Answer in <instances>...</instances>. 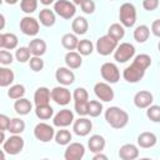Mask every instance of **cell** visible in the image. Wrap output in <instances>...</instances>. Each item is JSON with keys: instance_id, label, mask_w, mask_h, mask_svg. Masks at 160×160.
Wrapping results in <instances>:
<instances>
[{"instance_id": "obj_17", "label": "cell", "mask_w": 160, "mask_h": 160, "mask_svg": "<svg viewBox=\"0 0 160 160\" xmlns=\"http://www.w3.org/2000/svg\"><path fill=\"white\" fill-rule=\"evenodd\" d=\"M55 79L56 81L60 84V85H64V86H68V85H71L74 81H75V74L72 72V70L70 68H58L56 71H55Z\"/></svg>"}, {"instance_id": "obj_39", "label": "cell", "mask_w": 160, "mask_h": 160, "mask_svg": "<svg viewBox=\"0 0 160 160\" xmlns=\"http://www.w3.org/2000/svg\"><path fill=\"white\" fill-rule=\"evenodd\" d=\"M15 58L19 62H26L30 60L31 58V51L29 49V46H20L18 48V50L15 51Z\"/></svg>"}, {"instance_id": "obj_25", "label": "cell", "mask_w": 160, "mask_h": 160, "mask_svg": "<svg viewBox=\"0 0 160 160\" xmlns=\"http://www.w3.org/2000/svg\"><path fill=\"white\" fill-rule=\"evenodd\" d=\"M82 55H80L78 51H69L65 55V64L68 68H70L71 70L74 69H79L82 64Z\"/></svg>"}, {"instance_id": "obj_6", "label": "cell", "mask_w": 160, "mask_h": 160, "mask_svg": "<svg viewBox=\"0 0 160 160\" xmlns=\"http://www.w3.org/2000/svg\"><path fill=\"white\" fill-rule=\"evenodd\" d=\"M135 55V46L130 42H121L118 45L116 50L114 51V59L124 64L129 60H131Z\"/></svg>"}, {"instance_id": "obj_44", "label": "cell", "mask_w": 160, "mask_h": 160, "mask_svg": "<svg viewBox=\"0 0 160 160\" xmlns=\"http://www.w3.org/2000/svg\"><path fill=\"white\" fill-rule=\"evenodd\" d=\"M12 62V54L6 49L0 50V64L1 65H10Z\"/></svg>"}, {"instance_id": "obj_40", "label": "cell", "mask_w": 160, "mask_h": 160, "mask_svg": "<svg viewBox=\"0 0 160 160\" xmlns=\"http://www.w3.org/2000/svg\"><path fill=\"white\" fill-rule=\"evenodd\" d=\"M146 116L152 122H160V105H150L146 109Z\"/></svg>"}, {"instance_id": "obj_33", "label": "cell", "mask_w": 160, "mask_h": 160, "mask_svg": "<svg viewBox=\"0 0 160 160\" xmlns=\"http://www.w3.org/2000/svg\"><path fill=\"white\" fill-rule=\"evenodd\" d=\"M35 115L40 120H49L54 116V109L48 104V105H41L35 108Z\"/></svg>"}, {"instance_id": "obj_19", "label": "cell", "mask_w": 160, "mask_h": 160, "mask_svg": "<svg viewBox=\"0 0 160 160\" xmlns=\"http://www.w3.org/2000/svg\"><path fill=\"white\" fill-rule=\"evenodd\" d=\"M136 141H138V145L140 148H142V149H150V148H152V146L156 145L158 138L151 131H142V132H140L138 135Z\"/></svg>"}, {"instance_id": "obj_30", "label": "cell", "mask_w": 160, "mask_h": 160, "mask_svg": "<svg viewBox=\"0 0 160 160\" xmlns=\"http://www.w3.org/2000/svg\"><path fill=\"white\" fill-rule=\"evenodd\" d=\"M149 36H150V29H149V26H146V25H139V26L135 28V30H134V39L138 42H140V44L145 42L149 39Z\"/></svg>"}, {"instance_id": "obj_48", "label": "cell", "mask_w": 160, "mask_h": 160, "mask_svg": "<svg viewBox=\"0 0 160 160\" xmlns=\"http://www.w3.org/2000/svg\"><path fill=\"white\" fill-rule=\"evenodd\" d=\"M151 32L155 36L160 38V19H156V20L152 21V24H151Z\"/></svg>"}, {"instance_id": "obj_45", "label": "cell", "mask_w": 160, "mask_h": 160, "mask_svg": "<svg viewBox=\"0 0 160 160\" xmlns=\"http://www.w3.org/2000/svg\"><path fill=\"white\" fill-rule=\"evenodd\" d=\"M80 6L85 14H92L95 11V2L92 0H82Z\"/></svg>"}, {"instance_id": "obj_46", "label": "cell", "mask_w": 160, "mask_h": 160, "mask_svg": "<svg viewBox=\"0 0 160 160\" xmlns=\"http://www.w3.org/2000/svg\"><path fill=\"white\" fill-rule=\"evenodd\" d=\"M159 6V0H142V8L148 11H154Z\"/></svg>"}, {"instance_id": "obj_29", "label": "cell", "mask_w": 160, "mask_h": 160, "mask_svg": "<svg viewBox=\"0 0 160 160\" xmlns=\"http://www.w3.org/2000/svg\"><path fill=\"white\" fill-rule=\"evenodd\" d=\"M78 44H79V40H78V36L76 34H71V32H68L65 35H62L61 38V45L69 50V51H72L78 48Z\"/></svg>"}, {"instance_id": "obj_55", "label": "cell", "mask_w": 160, "mask_h": 160, "mask_svg": "<svg viewBox=\"0 0 160 160\" xmlns=\"http://www.w3.org/2000/svg\"><path fill=\"white\" fill-rule=\"evenodd\" d=\"M110 1H114V0H110Z\"/></svg>"}, {"instance_id": "obj_35", "label": "cell", "mask_w": 160, "mask_h": 160, "mask_svg": "<svg viewBox=\"0 0 160 160\" xmlns=\"http://www.w3.org/2000/svg\"><path fill=\"white\" fill-rule=\"evenodd\" d=\"M25 130V121L20 118H12L10 119V124L8 128V131L11 134H21Z\"/></svg>"}, {"instance_id": "obj_47", "label": "cell", "mask_w": 160, "mask_h": 160, "mask_svg": "<svg viewBox=\"0 0 160 160\" xmlns=\"http://www.w3.org/2000/svg\"><path fill=\"white\" fill-rule=\"evenodd\" d=\"M10 124V118H8L5 114L0 115V131H6Z\"/></svg>"}, {"instance_id": "obj_18", "label": "cell", "mask_w": 160, "mask_h": 160, "mask_svg": "<svg viewBox=\"0 0 160 160\" xmlns=\"http://www.w3.org/2000/svg\"><path fill=\"white\" fill-rule=\"evenodd\" d=\"M154 96L148 90H140L134 95V105L139 109H148L150 105H152Z\"/></svg>"}, {"instance_id": "obj_27", "label": "cell", "mask_w": 160, "mask_h": 160, "mask_svg": "<svg viewBox=\"0 0 160 160\" xmlns=\"http://www.w3.org/2000/svg\"><path fill=\"white\" fill-rule=\"evenodd\" d=\"M14 110L19 115H28L32 110V104L25 98H20L14 102Z\"/></svg>"}, {"instance_id": "obj_26", "label": "cell", "mask_w": 160, "mask_h": 160, "mask_svg": "<svg viewBox=\"0 0 160 160\" xmlns=\"http://www.w3.org/2000/svg\"><path fill=\"white\" fill-rule=\"evenodd\" d=\"M71 29L76 35H84L89 29V22L84 16H76L71 22Z\"/></svg>"}, {"instance_id": "obj_41", "label": "cell", "mask_w": 160, "mask_h": 160, "mask_svg": "<svg viewBox=\"0 0 160 160\" xmlns=\"http://www.w3.org/2000/svg\"><path fill=\"white\" fill-rule=\"evenodd\" d=\"M20 9L25 14H31L38 9V0H21Z\"/></svg>"}, {"instance_id": "obj_22", "label": "cell", "mask_w": 160, "mask_h": 160, "mask_svg": "<svg viewBox=\"0 0 160 160\" xmlns=\"http://www.w3.org/2000/svg\"><path fill=\"white\" fill-rule=\"evenodd\" d=\"M18 36L12 32H2L0 34V48L6 50H12L18 48Z\"/></svg>"}, {"instance_id": "obj_36", "label": "cell", "mask_w": 160, "mask_h": 160, "mask_svg": "<svg viewBox=\"0 0 160 160\" xmlns=\"http://www.w3.org/2000/svg\"><path fill=\"white\" fill-rule=\"evenodd\" d=\"M78 52L82 56H88L94 50V45L92 42L89 40V39H82V40H79V44H78V48H76Z\"/></svg>"}, {"instance_id": "obj_52", "label": "cell", "mask_w": 160, "mask_h": 160, "mask_svg": "<svg viewBox=\"0 0 160 160\" xmlns=\"http://www.w3.org/2000/svg\"><path fill=\"white\" fill-rule=\"evenodd\" d=\"M0 18H1V28H0V29H4V25H5V16L1 14Z\"/></svg>"}, {"instance_id": "obj_42", "label": "cell", "mask_w": 160, "mask_h": 160, "mask_svg": "<svg viewBox=\"0 0 160 160\" xmlns=\"http://www.w3.org/2000/svg\"><path fill=\"white\" fill-rule=\"evenodd\" d=\"M132 61H135L138 65H140L142 69H148L150 65H151V58L148 55V54H139V55H136L135 58H134V60Z\"/></svg>"}, {"instance_id": "obj_8", "label": "cell", "mask_w": 160, "mask_h": 160, "mask_svg": "<svg viewBox=\"0 0 160 160\" xmlns=\"http://www.w3.org/2000/svg\"><path fill=\"white\" fill-rule=\"evenodd\" d=\"M145 71H146L145 69H142L140 65H138L135 61H132L129 66H126V68L124 69V71H122V78H124L128 82L134 84V82L140 81V80L144 78Z\"/></svg>"}, {"instance_id": "obj_23", "label": "cell", "mask_w": 160, "mask_h": 160, "mask_svg": "<svg viewBox=\"0 0 160 160\" xmlns=\"http://www.w3.org/2000/svg\"><path fill=\"white\" fill-rule=\"evenodd\" d=\"M105 145H106V141L104 139V136L99 135V134H95V135H91L90 139L88 140V148L91 152L96 154V152H101L104 149H105Z\"/></svg>"}, {"instance_id": "obj_43", "label": "cell", "mask_w": 160, "mask_h": 160, "mask_svg": "<svg viewBox=\"0 0 160 160\" xmlns=\"http://www.w3.org/2000/svg\"><path fill=\"white\" fill-rule=\"evenodd\" d=\"M29 65H30V69L32 71L38 72V71H41L44 69V60L41 59V56H32L29 60Z\"/></svg>"}, {"instance_id": "obj_13", "label": "cell", "mask_w": 160, "mask_h": 160, "mask_svg": "<svg viewBox=\"0 0 160 160\" xmlns=\"http://www.w3.org/2000/svg\"><path fill=\"white\" fill-rule=\"evenodd\" d=\"M85 155V146L81 142H70L64 151L65 160H81Z\"/></svg>"}, {"instance_id": "obj_7", "label": "cell", "mask_w": 160, "mask_h": 160, "mask_svg": "<svg viewBox=\"0 0 160 160\" xmlns=\"http://www.w3.org/2000/svg\"><path fill=\"white\" fill-rule=\"evenodd\" d=\"M54 11L60 18L69 20V19L74 18V15L76 12V8H75V4L71 2V1H68V0H58L54 4Z\"/></svg>"}, {"instance_id": "obj_14", "label": "cell", "mask_w": 160, "mask_h": 160, "mask_svg": "<svg viewBox=\"0 0 160 160\" xmlns=\"http://www.w3.org/2000/svg\"><path fill=\"white\" fill-rule=\"evenodd\" d=\"M39 29H40L39 21L32 16H24L20 20V30H21L22 34H25L28 36L38 35Z\"/></svg>"}, {"instance_id": "obj_53", "label": "cell", "mask_w": 160, "mask_h": 160, "mask_svg": "<svg viewBox=\"0 0 160 160\" xmlns=\"http://www.w3.org/2000/svg\"><path fill=\"white\" fill-rule=\"evenodd\" d=\"M72 2H74L75 5H81V2H82V0H72Z\"/></svg>"}, {"instance_id": "obj_1", "label": "cell", "mask_w": 160, "mask_h": 160, "mask_svg": "<svg viewBox=\"0 0 160 160\" xmlns=\"http://www.w3.org/2000/svg\"><path fill=\"white\" fill-rule=\"evenodd\" d=\"M105 120L111 128L122 129L129 122V114L119 106H110L105 110Z\"/></svg>"}, {"instance_id": "obj_9", "label": "cell", "mask_w": 160, "mask_h": 160, "mask_svg": "<svg viewBox=\"0 0 160 160\" xmlns=\"http://www.w3.org/2000/svg\"><path fill=\"white\" fill-rule=\"evenodd\" d=\"M100 74L102 79L109 84H115L120 79L119 68L114 62H104L100 68Z\"/></svg>"}, {"instance_id": "obj_3", "label": "cell", "mask_w": 160, "mask_h": 160, "mask_svg": "<svg viewBox=\"0 0 160 160\" xmlns=\"http://www.w3.org/2000/svg\"><path fill=\"white\" fill-rule=\"evenodd\" d=\"M119 20L124 28H132L136 22V9L131 2H124L119 9Z\"/></svg>"}, {"instance_id": "obj_51", "label": "cell", "mask_w": 160, "mask_h": 160, "mask_svg": "<svg viewBox=\"0 0 160 160\" xmlns=\"http://www.w3.org/2000/svg\"><path fill=\"white\" fill-rule=\"evenodd\" d=\"M4 1H5L6 4H9V5H15L19 0H4Z\"/></svg>"}, {"instance_id": "obj_21", "label": "cell", "mask_w": 160, "mask_h": 160, "mask_svg": "<svg viewBox=\"0 0 160 160\" xmlns=\"http://www.w3.org/2000/svg\"><path fill=\"white\" fill-rule=\"evenodd\" d=\"M139 156V149L134 144H124L119 149V158L121 160H134Z\"/></svg>"}, {"instance_id": "obj_10", "label": "cell", "mask_w": 160, "mask_h": 160, "mask_svg": "<svg viewBox=\"0 0 160 160\" xmlns=\"http://www.w3.org/2000/svg\"><path fill=\"white\" fill-rule=\"evenodd\" d=\"M34 136L41 142H49L55 138V130L46 122H39L34 128Z\"/></svg>"}, {"instance_id": "obj_15", "label": "cell", "mask_w": 160, "mask_h": 160, "mask_svg": "<svg viewBox=\"0 0 160 160\" xmlns=\"http://www.w3.org/2000/svg\"><path fill=\"white\" fill-rule=\"evenodd\" d=\"M74 121H75L74 112L70 109H62L58 111L52 118V124L54 126H58V128H66L71 125Z\"/></svg>"}, {"instance_id": "obj_16", "label": "cell", "mask_w": 160, "mask_h": 160, "mask_svg": "<svg viewBox=\"0 0 160 160\" xmlns=\"http://www.w3.org/2000/svg\"><path fill=\"white\" fill-rule=\"evenodd\" d=\"M91 129H92V122H91L90 119H88L85 116L79 118L78 120H75L72 122V130H74V132L78 136H86V135H89Z\"/></svg>"}, {"instance_id": "obj_50", "label": "cell", "mask_w": 160, "mask_h": 160, "mask_svg": "<svg viewBox=\"0 0 160 160\" xmlns=\"http://www.w3.org/2000/svg\"><path fill=\"white\" fill-rule=\"evenodd\" d=\"M55 0H40V2L42 4V5H50V4H52Z\"/></svg>"}, {"instance_id": "obj_20", "label": "cell", "mask_w": 160, "mask_h": 160, "mask_svg": "<svg viewBox=\"0 0 160 160\" xmlns=\"http://www.w3.org/2000/svg\"><path fill=\"white\" fill-rule=\"evenodd\" d=\"M51 99V90H49L46 86H40L34 92V102L35 106L48 105Z\"/></svg>"}, {"instance_id": "obj_37", "label": "cell", "mask_w": 160, "mask_h": 160, "mask_svg": "<svg viewBox=\"0 0 160 160\" xmlns=\"http://www.w3.org/2000/svg\"><path fill=\"white\" fill-rule=\"evenodd\" d=\"M24 95H25V86L22 84H15V85L10 86L8 90V96L12 100L24 98Z\"/></svg>"}, {"instance_id": "obj_54", "label": "cell", "mask_w": 160, "mask_h": 160, "mask_svg": "<svg viewBox=\"0 0 160 160\" xmlns=\"http://www.w3.org/2000/svg\"><path fill=\"white\" fill-rule=\"evenodd\" d=\"M158 50H159V52H160V41H159V44H158Z\"/></svg>"}, {"instance_id": "obj_2", "label": "cell", "mask_w": 160, "mask_h": 160, "mask_svg": "<svg viewBox=\"0 0 160 160\" xmlns=\"http://www.w3.org/2000/svg\"><path fill=\"white\" fill-rule=\"evenodd\" d=\"M74 108L79 116L88 115V104H89V94L84 88H76L72 92Z\"/></svg>"}, {"instance_id": "obj_31", "label": "cell", "mask_w": 160, "mask_h": 160, "mask_svg": "<svg viewBox=\"0 0 160 160\" xmlns=\"http://www.w3.org/2000/svg\"><path fill=\"white\" fill-rule=\"evenodd\" d=\"M15 79L14 71L8 69V68H0V86L1 88H6L10 84H12Z\"/></svg>"}, {"instance_id": "obj_5", "label": "cell", "mask_w": 160, "mask_h": 160, "mask_svg": "<svg viewBox=\"0 0 160 160\" xmlns=\"http://www.w3.org/2000/svg\"><path fill=\"white\" fill-rule=\"evenodd\" d=\"M1 145H2V150L6 154H9V155H18L19 152L22 151L25 142H24V139L19 134H12Z\"/></svg>"}, {"instance_id": "obj_49", "label": "cell", "mask_w": 160, "mask_h": 160, "mask_svg": "<svg viewBox=\"0 0 160 160\" xmlns=\"http://www.w3.org/2000/svg\"><path fill=\"white\" fill-rule=\"evenodd\" d=\"M92 160H108V156L101 154V152H96L94 156H92Z\"/></svg>"}, {"instance_id": "obj_28", "label": "cell", "mask_w": 160, "mask_h": 160, "mask_svg": "<svg viewBox=\"0 0 160 160\" xmlns=\"http://www.w3.org/2000/svg\"><path fill=\"white\" fill-rule=\"evenodd\" d=\"M39 20H40V24L44 25V26H46V28L52 26L55 24V20H56L55 11H52V10H50L48 8L40 10V12H39Z\"/></svg>"}, {"instance_id": "obj_24", "label": "cell", "mask_w": 160, "mask_h": 160, "mask_svg": "<svg viewBox=\"0 0 160 160\" xmlns=\"http://www.w3.org/2000/svg\"><path fill=\"white\" fill-rule=\"evenodd\" d=\"M28 46H29L32 56H42L46 51V42L42 39H39V38H35V39L30 40Z\"/></svg>"}, {"instance_id": "obj_38", "label": "cell", "mask_w": 160, "mask_h": 160, "mask_svg": "<svg viewBox=\"0 0 160 160\" xmlns=\"http://www.w3.org/2000/svg\"><path fill=\"white\" fill-rule=\"evenodd\" d=\"M102 112V104L99 100H89L88 104V115L91 118H98Z\"/></svg>"}, {"instance_id": "obj_11", "label": "cell", "mask_w": 160, "mask_h": 160, "mask_svg": "<svg viewBox=\"0 0 160 160\" xmlns=\"http://www.w3.org/2000/svg\"><path fill=\"white\" fill-rule=\"evenodd\" d=\"M72 99V94L70 92V90L66 86H55L51 90V100L55 101L58 105L60 106H65L70 102V100Z\"/></svg>"}, {"instance_id": "obj_34", "label": "cell", "mask_w": 160, "mask_h": 160, "mask_svg": "<svg viewBox=\"0 0 160 160\" xmlns=\"http://www.w3.org/2000/svg\"><path fill=\"white\" fill-rule=\"evenodd\" d=\"M108 35H110L111 38H114L115 40H121L125 36V28L119 24V22H114L109 26L108 29Z\"/></svg>"}, {"instance_id": "obj_4", "label": "cell", "mask_w": 160, "mask_h": 160, "mask_svg": "<svg viewBox=\"0 0 160 160\" xmlns=\"http://www.w3.org/2000/svg\"><path fill=\"white\" fill-rule=\"evenodd\" d=\"M118 42H119L118 40H115L114 38H111L110 35L106 34V35H102L98 39L95 48H96V51L100 55L108 56V55H110L111 52H114L116 50V48L119 45Z\"/></svg>"}, {"instance_id": "obj_32", "label": "cell", "mask_w": 160, "mask_h": 160, "mask_svg": "<svg viewBox=\"0 0 160 160\" xmlns=\"http://www.w3.org/2000/svg\"><path fill=\"white\" fill-rule=\"evenodd\" d=\"M54 139H55V142H56L58 145H68V144L71 142L72 135H71V132H70L69 130L61 128L60 130H58V131L55 132V138H54Z\"/></svg>"}, {"instance_id": "obj_12", "label": "cell", "mask_w": 160, "mask_h": 160, "mask_svg": "<svg viewBox=\"0 0 160 160\" xmlns=\"http://www.w3.org/2000/svg\"><path fill=\"white\" fill-rule=\"evenodd\" d=\"M94 92L99 100L105 102L111 101L115 96L112 88L109 85V82H104V81H99L94 85Z\"/></svg>"}]
</instances>
